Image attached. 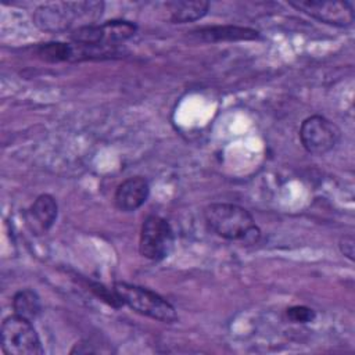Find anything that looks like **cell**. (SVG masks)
<instances>
[{
	"label": "cell",
	"mask_w": 355,
	"mask_h": 355,
	"mask_svg": "<svg viewBox=\"0 0 355 355\" xmlns=\"http://www.w3.org/2000/svg\"><path fill=\"white\" fill-rule=\"evenodd\" d=\"M208 229L229 241L254 244L261 237L252 215L243 207L232 202H214L204 209Z\"/></svg>",
	"instance_id": "1"
},
{
	"label": "cell",
	"mask_w": 355,
	"mask_h": 355,
	"mask_svg": "<svg viewBox=\"0 0 355 355\" xmlns=\"http://www.w3.org/2000/svg\"><path fill=\"white\" fill-rule=\"evenodd\" d=\"M101 1H60L39 6L33 12L35 25L46 32L58 33L71 28L78 19H89L90 24L101 15Z\"/></svg>",
	"instance_id": "2"
},
{
	"label": "cell",
	"mask_w": 355,
	"mask_h": 355,
	"mask_svg": "<svg viewBox=\"0 0 355 355\" xmlns=\"http://www.w3.org/2000/svg\"><path fill=\"white\" fill-rule=\"evenodd\" d=\"M112 288L122 305L129 306L143 316L162 323H175L178 320L175 306L162 295L150 288L126 282H115Z\"/></svg>",
	"instance_id": "3"
},
{
	"label": "cell",
	"mask_w": 355,
	"mask_h": 355,
	"mask_svg": "<svg viewBox=\"0 0 355 355\" xmlns=\"http://www.w3.org/2000/svg\"><path fill=\"white\" fill-rule=\"evenodd\" d=\"M136 31L137 26L130 21L112 19L103 24L80 25L69 33V37L73 43L83 46L114 47L130 39Z\"/></svg>",
	"instance_id": "4"
},
{
	"label": "cell",
	"mask_w": 355,
	"mask_h": 355,
	"mask_svg": "<svg viewBox=\"0 0 355 355\" xmlns=\"http://www.w3.org/2000/svg\"><path fill=\"white\" fill-rule=\"evenodd\" d=\"M1 349L8 355H42L43 347L31 320L18 315L7 316L1 323Z\"/></svg>",
	"instance_id": "5"
},
{
	"label": "cell",
	"mask_w": 355,
	"mask_h": 355,
	"mask_svg": "<svg viewBox=\"0 0 355 355\" xmlns=\"http://www.w3.org/2000/svg\"><path fill=\"white\" fill-rule=\"evenodd\" d=\"M175 247V233L169 222L158 215H150L143 220L139 239L140 254L150 261H162L171 255Z\"/></svg>",
	"instance_id": "6"
},
{
	"label": "cell",
	"mask_w": 355,
	"mask_h": 355,
	"mask_svg": "<svg viewBox=\"0 0 355 355\" xmlns=\"http://www.w3.org/2000/svg\"><path fill=\"white\" fill-rule=\"evenodd\" d=\"M338 126L322 115H311L300 126L302 147L313 155H323L331 151L340 141Z\"/></svg>",
	"instance_id": "7"
},
{
	"label": "cell",
	"mask_w": 355,
	"mask_h": 355,
	"mask_svg": "<svg viewBox=\"0 0 355 355\" xmlns=\"http://www.w3.org/2000/svg\"><path fill=\"white\" fill-rule=\"evenodd\" d=\"M304 14L333 25L345 28L354 22V7L349 1H333V0H297L288 3Z\"/></svg>",
	"instance_id": "8"
},
{
	"label": "cell",
	"mask_w": 355,
	"mask_h": 355,
	"mask_svg": "<svg viewBox=\"0 0 355 355\" xmlns=\"http://www.w3.org/2000/svg\"><path fill=\"white\" fill-rule=\"evenodd\" d=\"M58 215V205L53 196L40 194L25 212L26 227L35 236L46 234L54 225Z\"/></svg>",
	"instance_id": "9"
},
{
	"label": "cell",
	"mask_w": 355,
	"mask_h": 355,
	"mask_svg": "<svg viewBox=\"0 0 355 355\" xmlns=\"http://www.w3.org/2000/svg\"><path fill=\"white\" fill-rule=\"evenodd\" d=\"M150 184L143 176H132L118 184L114 204L122 212H135L148 198Z\"/></svg>",
	"instance_id": "10"
},
{
	"label": "cell",
	"mask_w": 355,
	"mask_h": 355,
	"mask_svg": "<svg viewBox=\"0 0 355 355\" xmlns=\"http://www.w3.org/2000/svg\"><path fill=\"white\" fill-rule=\"evenodd\" d=\"M191 36L200 42H237V40H255L259 37V32L247 26L237 25H215L204 26L191 32Z\"/></svg>",
	"instance_id": "11"
},
{
	"label": "cell",
	"mask_w": 355,
	"mask_h": 355,
	"mask_svg": "<svg viewBox=\"0 0 355 355\" xmlns=\"http://www.w3.org/2000/svg\"><path fill=\"white\" fill-rule=\"evenodd\" d=\"M166 10L169 12V18L175 24H186L201 19L209 10V3L197 0V1H189V0H175L168 1Z\"/></svg>",
	"instance_id": "12"
},
{
	"label": "cell",
	"mask_w": 355,
	"mask_h": 355,
	"mask_svg": "<svg viewBox=\"0 0 355 355\" xmlns=\"http://www.w3.org/2000/svg\"><path fill=\"white\" fill-rule=\"evenodd\" d=\"M12 309L14 313L25 318L28 320H35L42 309L40 298L36 291L31 288H22L17 291L12 297Z\"/></svg>",
	"instance_id": "13"
},
{
	"label": "cell",
	"mask_w": 355,
	"mask_h": 355,
	"mask_svg": "<svg viewBox=\"0 0 355 355\" xmlns=\"http://www.w3.org/2000/svg\"><path fill=\"white\" fill-rule=\"evenodd\" d=\"M37 55L49 62L73 61V44L62 42H49L36 47Z\"/></svg>",
	"instance_id": "14"
},
{
	"label": "cell",
	"mask_w": 355,
	"mask_h": 355,
	"mask_svg": "<svg viewBox=\"0 0 355 355\" xmlns=\"http://www.w3.org/2000/svg\"><path fill=\"white\" fill-rule=\"evenodd\" d=\"M287 318L294 323H309L315 319V311L305 305H294L287 309Z\"/></svg>",
	"instance_id": "15"
},
{
	"label": "cell",
	"mask_w": 355,
	"mask_h": 355,
	"mask_svg": "<svg viewBox=\"0 0 355 355\" xmlns=\"http://www.w3.org/2000/svg\"><path fill=\"white\" fill-rule=\"evenodd\" d=\"M340 251L344 257H347L349 261L354 259V251H355V240L352 234H345L338 241Z\"/></svg>",
	"instance_id": "16"
}]
</instances>
